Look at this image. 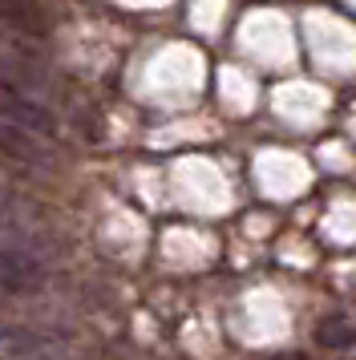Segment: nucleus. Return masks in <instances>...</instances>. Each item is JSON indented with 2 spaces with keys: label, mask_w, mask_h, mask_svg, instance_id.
I'll use <instances>...</instances> for the list:
<instances>
[{
  "label": "nucleus",
  "mask_w": 356,
  "mask_h": 360,
  "mask_svg": "<svg viewBox=\"0 0 356 360\" xmlns=\"http://www.w3.org/2000/svg\"><path fill=\"white\" fill-rule=\"evenodd\" d=\"M49 279L45 259L32 251L20 235L13 231H0V292L8 295H32L41 292Z\"/></svg>",
  "instance_id": "nucleus-1"
},
{
  "label": "nucleus",
  "mask_w": 356,
  "mask_h": 360,
  "mask_svg": "<svg viewBox=\"0 0 356 360\" xmlns=\"http://www.w3.org/2000/svg\"><path fill=\"white\" fill-rule=\"evenodd\" d=\"M0 360H65L61 344L32 336L20 328H0Z\"/></svg>",
  "instance_id": "nucleus-2"
},
{
  "label": "nucleus",
  "mask_w": 356,
  "mask_h": 360,
  "mask_svg": "<svg viewBox=\"0 0 356 360\" xmlns=\"http://www.w3.org/2000/svg\"><path fill=\"white\" fill-rule=\"evenodd\" d=\"M0 25H8L25 37H45L49 33V17L41 13L37 0H0Z\"/></svg>",
  "instance_id": "nucleus-3"
},
{
  "label": "nucleus",
  "mask_w": 356,
  "mask_h": 360,
  "mask_svg": "<svg viewBox=\"0 0 356 360\" xmlns=\"http://www.w3.org/2000/svg\"><path fill=\"white\" fill-rule=\"evenodd\" d=\"M316 344H320V348H352L356 324L348 316H324L320 324H316Z\"/></svg>",
  "instance_id": "nucleus-4"
}]
</instances>
